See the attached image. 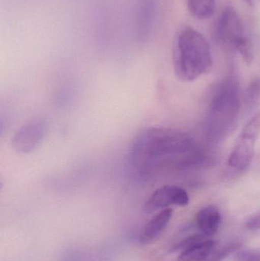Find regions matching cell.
<instances>
[{"instance_id": "cell-1", "label": "cell", "mask_w": 260, "mask_h": 261, "mask_svg": "<svg viewBox=\"0 0 260 261\" xmlns=\"http://www.w3.org/2000/svg\"><path fill=\"white\" fill-rule=\"evenodd\" d=\"M193 147L186 132L172 128H145L135 137L130 150L131 166L138 176L151 179L175 156L187 153Z\"/></svg>"}, {"instance_id": "cell-2", "label": "cell", "mask_w": 260, "mask_h": 261, "mask_svg": "<svg viewBox=\"0 0 260 261\" xmlns=\"http://www.w3.org/2000/svg\"><path fill=\"white\" fill-rule=\"evenodd\" d=\"M172 64L176 75L189 82L212 70L210 47L199 32L190 26H183L177 32L172 44Z\"/></svg>"}, {"instance_id": "cell-15", "label": "cell", "mask_w": 260, "mask_h": 261, "mask_svg": "<svg viewBox=\"0 0 260 261\" xmlns=\"http://www.w3.org/2000/svg\"><path fill=\"white\" fill-rule=\"evenodd\" d=\"M205 234H195V236H189L183 240L180 241L178 243L176 244L172 247V251H183L197 244L201 243L204 241L207 240Z\"/></svg>"}, {"instance_id": "cell-13", "label": "cell", "mask_w": 260, "mask_h": 261, "mask_svg": "<svg viewBox=\"0 0 260 261\" xmlns=\"http://www.w3.org/2000/svg\"><path fill=\"white\" fill-rule=\"evenodd\" d=\"M260 97V80L254 78L252 80L244 93V102L250 108L256 107Z\"/></svg>"}, {"instance_id": "cell-10", "label": "cell", "mask_w": 260, "mask_h": 261, "mask_svg": "<svg viewBox=\"0 0 260 261\" xmlns=\"http://www.w3.org/2000/svg\"><path fill=\"white\" fill-rule=\"evenodd\" d=\"M197 225L206 237H212L218 232L221 222V213L217 207L208 205L201 208L196 217Z\"/></svg>"}, {"instance_id": "cell-6", "label": "cell", "mask_w": 260, "mask_h": 261, "mask_svg": "<svg viewBox=\"0 0 260 261\" xmlns=\"http://www.w3.org/2000/svg\"><path fill=\"white\" fill-rule=\"evenodd\" d=\"M48 132V123L44 120L30 122L14 135L12 146L19 153H28L41 144Z\"/></svg>"}, {"instance_id": "cell-8", "label": "cell", "mask_w": 260, "mask_h": 261, "mask_svg": "<svg viewBox=\"0 0 260 261\" xmlns=\"http://www.w3.org/2000/svg\"><path fill=\"white\" fill-rule=\"evenodd\" d=\"M157 0H138L137 12V33L140 40H145L151 33L155 16Z\"/></svg>"}, {"instance_id": "cell-4", "label": "cell", "mask_w": 260, "mask_h": 261, "mask_svg": "<svg viewBox=\"0 0 260 261\" xmlns=\"http://www.w3.org/2000/svg\"><path fill=\"white\" fill-rule=\"evenodd\" d=\"M260 133V113L244 125L228 158V165L238 170L247 168L253 161L255 145Z\"/></svg>"}, {"instance_id": "cell-18", "label": "cell", "mask_w": 260, "mask_h": 261, "mask_svg": "<svg viewBox=\"0 0 260 261\" xmlns=\"http://www.w3.org/2000/svg\"><path fill=\"white\" fill-rule=\"evenodd\" d=\"M247 4L250 5V6H253V1L254 0H244Z\"/></svg>"}, {"instance_id": "cell-16", "label": "cell", "mask_w": 260, "mask_h": 261, "mask_svg": "<svg viewBox=\"0 0 260 261\" xmlns=\"http://www.w3.org/2000/svg\"><path fill=\"white\" fill-rule=\"evenodd\" d=\"M235 261H260V252L254 250H241L235 254Z\"/></svg>"}, {"instance_id": "cell-12", "label": "cell", "mask_w": 260, "mask_h": 261, "mask_svg": "<svg viewBox=\"0 0 260 261\" xmlns=\"http://www.w3.org/2000/svg\"><path fill=\"white\" fill-rule=\"evenodd\" d=\"M215 5V0H188L189 12L197 19H206L212 16Z\"/></svg>"}, {"instance_id": "cell-5", "label": "cell", "mask_w": 260, "mask_h": 261, "mask_svg": "<svg viewBox=\"0 0 260 261\" xmlns=\"http://www.w3.org/2000/svg\"><path fill=\"white\" fill-rule=\"evenodd\" d=\"M216 35L221 43L235 50L248 38L242 18L235 8L227 6L222 11L217 25Z\"/></svg>"}, {"instance_id": "cell-7", "label": "cell", "mask_w": 260, "mask_h": 261, "mask_svg": "<svg viewBox=\"0 0 260 261\" xmlns=\"http://www.w3.org/2000/svg\"><path fill=\"white\" fill-rule=\"evenodd\" d=\"M189 202V195L184 189L177 186L165 185L157 189L150 196L145 203V212L151 214L171 205L186 206Z\"/></svg>"}, {"instance_id": "cell-9", "label": "cell", "mask_w": 260, "mask_h": 261, "mask_svg": "<svg viewBox=\"0 0 260 261\" xmlns=\"http://www.w3.org/2000/svg\"><path fill=\"white\" fill-rule=\"evenodd\" d=\"M172 216V210L171 208H165L157 213L143 228L139 236V242L142 245H147L154 241L170 221Z\"/></svg>"}, {"instance_id": "cell-3", "label": "cell", "mask_w": 260, "mask_h": 261, "mask_svg": "<svg viewBox=\"0 0 260 261\" xmlns=\"http://www.w3.org/2000/svg\"><path fill=\"white\" fill-rule=\"evenodd\" d=\"M241 109L239 86L235 80L224 81L215 92L208 110L206 128L208 138L220 141L236 124Z\"/></svg>"}, {"instance_id": "cell-11", "label": "cell", "mask_w": 260, "mask_h": 261, "mask_svg": "<svg viewBox=\"0 0 260 261\" xmlns=\"http://www.w3.org/2000/svg\"><path fill=\"white\" fill-rule=\"evenodd\" d=\"M217 246L216 242L207 239L182 251L178 261H209Z\"/></svg>"}, {"instance_id": "cell-14", "label": "cell", "mask_w": 260, "mask_h": 261, "mask_svg": "<svg viewBox=\"0 0 260 261\" xmlns=\"http://www.w3.org/2000/svg\"><path fill=\"white\" fill-rule=\"evenodd\" d=\"M241 247V244L233 242L227 244L223 247L217 246L209 261H221Z\"/></svg>"}, {"instance_id": "cell-17", "label": "cell", "mask_w": 260, "mask_h": 261, "mask_svg": "<svg viewBox=\"0 0 260 261\" xmlns=\"http://www.w3.org/2000/svg\"><path fill=\"white\" fill-rule=\"evenodd\" d=\"M245 228L250 231L260 229V210L250 216L245 222Z\"/></svg>"}]
</instances>
